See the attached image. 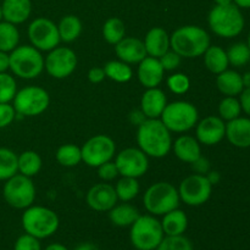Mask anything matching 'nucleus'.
Masks as SVG:
<instances>
[{"label":"nucleus","instance_id":"obj_1","mask_svg":"<svg viewBox=\"0 0 250 250\" xmlns=\"http://www.w3.org/2000/svg\"><path fill=\"white\" fill-rule=\"evenodd\" d=\"M137 143L146 156L165 158L172 149V136L160 119H146L137 129Z\"/></svg>","mask_w":250,"mask_h":250},{"label":"nucleus","instance_id":"obj_2","mask_svg":"<svg viewBox=\"0 0 250 250\" xmlns=\"http://www.w3.org/2000/svg\"><path fill=\"white\" fill-rule=\"evenodd\" d=\"M211 39L204 28L194 24L178 27L170 36V46L182 59H195L203 56Z\"/></svg>","mask_w":250,"mask_h":250},{"label":"nucleus","instance_id":"obj_3","mask_svg":"<svg viewBox=\"0 0 250 250\" xmlns=\"http://www.w3.org/2000/svg\"><path fill=\"white\" fill-rule=\"evenodd\" d=\"M21 225L24 233L38 239H46L54 236L60 227V219L54 210L41 205H31L23 210Z\"/></svg>","mask_w":250,"mask_h":250},{"label":"nucleus","instance_id":"obj_4","mask_svg":"<svg viewBox=\"0 0 250 250\" xmlns=\"http://www.w3.org/2000/svg\"><path fill=\"white\" fill-rule=\"evenodd\" d=\"M208 24L216 36L234 38L244 29V16L233 2L229 5H215L208 15Z\"/></svg>","mask_w":250,"mask_h":250},{"label":"nucleus","instance_id":"obj_5","mask_svg":"<svg viewBox=\"0 0 250 250\" xmlns=\"http://www.w3.org/2000/svg\"><path fill=\"white\" fill-rule=\"evenodd\" d=\"M165 233L160 220L154 215H139L129 229V241L137 250H155Z\"/></svg>","mask_w":250,"mask_h":250},{"label":"nucleus","instance_id":"obj_6","mask_svg":"<svg viewBox=\"0 0 250 250\" xmlns=\"http://www.w3.org/2000/svg\"><path fill=\"white\" fill-rule=\"evenodd\" d=\"M178 189L170 182H156L146 190L143 204L146 211L154 216H163L180 205Z\"/></svg>","mask_w":250,"mask_h":250},{"label":"nucleus","instance_id":"obj_7","mask_svg":"<svg viewBox=\"0 0 250 250\" xmlns=\"http://www.w3.org/2000/svg\"><path fill=\"white\" fill-rule=\"evenodd\" d=\"M10 56V68L12 75L22 80H34L44 70V58L41 51L32 45H19Z\"/></svg>","mask_w":250,"mask_h":250},{"label":"nucleus","instance_id":"obj_8","mask_svg":"<svg viewBox=\"0 0 250 250\" xmlns=\"http://www.w3.org/2000/svg\"><path fill=\"white\" fill-rule=\"evenodd\" d=\"M160 120L170 132L185 133L197 126L199 112L192 103L178 100L166 105Z\"/></svg>","mask_w":250,"mask_h":250},{"label":"nucleus","instance_id":"obj_9","mask_svg":"<svg viewBox=\"0 0 250 250\" xmlns=\"http://www.w3.org/2000/svg\"><path fill=\"white\" fill-rule=\"evenodd\" d=\"M36 195V186L32 178L21 173L5 181L2 187V197L6 204L17 210H24L33 205Z\"/></svg>","mask_w":250,"mask_h":250},{"label":"nucleus","instance_id":"obj_10","mask_svg":"<svg viewBox=\"0 0 250 250\" xmlns=\"http://www.w3.org/2000/svg\"><path fill=\"white\" fill-rule=\"evenodd\" d=\"M50 104L49 93L44 88L37 85H28L17 90L12 106L17 115L23 117H36L46 111Z\"/></svg>","mask_w":250,"mask_h":250},{"label":"nucleus","instance_id":"obj_11","mask_svg":"<svg viewBox=\"0 0 250 250\" xmlns=\"http://www.w3.org/2000/svg\"><path fill=\"white\" fill-rule=\"evenodd\" d=\"M82 161L89 167H99L102 164L111 161L116 154V144L106 134H95L81 148Z\"/></svg>","mask_w":250,"mask_h":250},{"label":"nucleus","instance_id":"obj_12","mask_svg":"<svg viewBox=\"0 0 250 250\" xmlns=\"http://www.w3.org/2000/svg\"><path fill=\"white\" fill-rule=\"evenodd\" d=\"M177 189L181 202L188 207H200L211 197L212 185L205 175L193 173L180 183Z\"/></svg>","mask_w":250,"mask_h":250},{"label":"nucleus","instance_id":"obj_13","mask_svg":"<svg viewBox=\"0 0 250 250\" xmlns=\"http://www.w3.org/2000/svg\"><path fill=\"white\" fill-rule=\"evenodd\" d=\"M31 45L39 51H50L59 46L60 36H59L58 24L46 17H37L29 23L27 29Z\"/></svg>","mask_w":250,"mask_h":250},{"label":"nucleus","instance_id":"obj_14","mask_svg":"<svg viewBox=\"0 0 250 250\" xmlns=\"http://www.w3.org/2000/svg\"><path fill=\"white\" fill-rule=\"evenodd\" d=\"M77 63V55L67 46H56L44 59V68L49 76L56 80H63L72 75Z\"/></svg>","mask_w":250,"mask_h":250},{"label":"nucleus","instance_id":"obj_15","mask_svg":"<svg viewBox=\"0 0 250 250\" xmlns=\"http://www.w3.org/2000/svg\"><path fill=\"white\" fill-rule=\"evenodd\" d=\"M115 164L122 177L139 178L146 173L149 168V159L139 148H126L120 151L115 159Z\"/></svg>","mask_w":250,"mask_h":250},{"label":"nucleus","instance_id":"obj_16","mask_svg":"<svg viewBox=\"0 0 250 250\" xmlns=\"http://www.w3.org/2000/svg\"><path fill=\"white\" fill-rule=\"evenodd\" d=\"M226 124L220 116H207L195 126L197 139L203 146H216L225 138Z\"/></svg>","mask_w":250,"mask_h":250},{"label":"nucleus","instance_id":"obj_17","mask_svg":"<svg viewBox=\"0 0 250 250\" xmlns=\"http://www.w3.org/2000/svg\"><path fill=\"white\" fill-rule=\"evenodd\" d=\"M88 207L98 212H107L119 202L115 187L109 183H97L85 195Z\"/></svg>","mask_w":250,"mask_h":250},{"label":"nucleus","instance_id":"obj_18","mask_svg":"<svg viewBox=\"0 0 250 250\" xmlns=\"http://www.w3.org/2000/svg\"><path fill=\"white\" fill-rule=\"evenodd\" d=\"M165 70L161 66L160 61L156 58L146 56L138 63L137 76L138 81L144 88H158L164 81Z\"/></svg>","mask_w":250,"mask_h":250},{"label":"nucleus","instance_id":"obj_19","mask_svg":"<svg viewBox=\"0 0 250 250\" xmlns=\"http://www.w3.org/2000/svg\"><path fill=\"white\" fill-rule=\"evenodd\" d=\"M115 53L119 60L128 65L139 63L144 58L148 56L143 41L136 37H125L115 45Z\"/></svg>","mask_w":250,"mask_h":250},{"label":"nucleus","instance_id":"obj_20","mask_svg":"<svg viewBox=\"0 0 250 250\" xmlns=\"http://www.w3.org/2000/svg\"><path fill=\"white\" fill-rule=\"evenodd\" d=\"M227 141L236 148H250V119L249 117H237L226 124Z\"/></svg>","mask_w":250,"mask_h":250},{"label":"nucleus","instance_id":"obj_21","mask_svg":"<svg viewBox=\"0 0 250 250\" xmlns=\"http://www.w3.org/2000/svg\"><path fill=\"white\" fill-rule=\"evenodd\" d=\"M167 105L166 95L160 88H149L141 98V110L146 119H160Z\"/></svg>","mask_w":250,"mask_h":250},{"label":"nucleus","instance_id":"obj_22","mask_svg":"<svg viewBox=\"0 0 250 250\" xmlns=\"http://www.w3.org/2000/svg\"><path fill=\"white\" fill-rule=\"evenodd\" d=\"M148 56L161 58L167 50H170V34L161 27H153L149 29L143 41Z\"/></svg>","mask_w":250,"mask_h":250},{"label":"nucleus","instance_id":"obj_23","mask_svg":"<svg viewBox=\"0 0 250 250\" xmlns=\"http://www.w3.org/2000/svg\"><path fill=\"white\" fill-rule=\"evenodd\" d=\"M1 9L4 21L17 26L29 19L32 14V1L31 0H2Z\"/></svg>","mask_w":250,"mask_h":250},{"label":"nucleus","instance_id":"obj_24","mask_svg":"<svg viewBox=\"0 0 250 250\" xmlns=\"http://www.w3.org/2000/svg\"><path fill=\"white\" fill-rule=\"evenodd\" d=\"M173 153L176 158L180 159L181 161L187 164H192L193 161L197 160L202 156V146L198 142L197 138L188 134L180 136L172 143Z\"/></svg>","mask_w":250,"mask_h":250},{"label":"nucleus","instance_id":"obj_25","mask_svg":"<svg viewBox=\"0 0 250 250\" xmlns=\"http://www.w3.org/2000/svg\"><path fill=\"white\" fill-rule=\"evenodd\" d=\"M216 87L225 97H237L244 90L242 75L234 70L227 68L216 75Z\"/></svg>","mask_w":250,"mask_h":250},{"label":"nucleus","instance_id":"obj_26","mask_svg":"<svg viewBox=\"0 0 250 250\" xmlns=\"http://www.w3.org/2000/svg\"><path fill=\"white\" fill-rule=\"evenodd\" d=\"M160 222L165 236H182L188 229L187 214L178 208L163 215Z\"/></svg>","mask_w":250,"mask_h":250},{"label":"nucleus","instance_id":"obj_27","mask_svg":"<svg viewBox=\"0 0 250 250\" xmlns=\"http://www.w3.org/2000/svg\"><path fill=\"white\" fill-rule=\"evenodd\" d=\"M109 220L114 226L131 227L132 224L139 217V210L129 203L116 204L111 210H109Z\"/></svg>","mask_w":250,"mask_h":250},{"label":"nucleus","instance_id":"obj_28","mask_svg":"<svg viewBox=\"0 0 250 250\" xmlns=\"http://www.w3.org/2000/svg\"><path fill=\"white\" fill-rule=\"evenodd\" d=\"M205 67L214 75L224 72L229 68V62L227 51L219 45H210L203 54Z\"/></svg>","mask_w":250,"mask_h":250},{"label":"nucleus","instance_id":"obj_29","mask_svg":"<svg viewBox=\"0 0 250 250\" xmlns=\"http://www.w3.org/2000/svg\"><path fill=\"white\" fill-rule=\"evenodd\" d=\"M82 21L76 15H66L58 24L60 41L65 43H72L82 33Z\"/></svg>","mask_w":250,"mask_h":250},{"label":"nucleus","instance_id":"obj_30","mask_svg":"<svg viewBox=\"0 0 250 250\" xmlns=\"http://www.w3.org/2000/svg\"><path fill=\"white\" fill-rule=\"evenodd\" d=\"M43 161L41 155L34 150L22 151L20 155H17V167L19 173L27 176V177H33L37 176L41 171Z\"/></svg>","mask_w":250,"mask_h":250},{"label":"nucleus","instance_id":"obj_31","mask_svg":"<svg viewBox=\"0 0 250 250\" xmlns=\"http://www.w3.org/2000/svg\"><path fill=\"white\" fill-rule=\"evenodd\" d=\"M105 76L117 83H127L133 77V70L128 63L121 60L107 61L104 65Z\"/></svg>","mask_w":250,"mask_h":250},{"label":"nucleus","instance_id":"obj_32","mask_svg":"<svg viewBox=\"0 0 250 250\" xmlns=\"http://www.w3.org/2000/svg\"><path fill=\"white\" fill-rule=\"evenodd\" d=\"M20 32L16 24L2 20L0 22V51L11 53L15 48L19 46Z\"/></svg>","mask_w":250,"mask_h":250},{"label":"nucleus","instance_id":"obj_33","mask_svg":"<svg viewBox=\"0 0 250 250\" xmlns=\"http://www.w3.org/2000/svg\"><path fill=\"white\" fill-rule=\"evenodd\" d=\"M103 37L109 44L116 45L126 37L125 22L119 17H110L103 24Z\"/></svg>","mask_w":250,"mask_h":250},{"label":"nucleus","instance_id":"obj_34","mask_svg":"<svg viewBox=\"0 0 250 250\" xmlns=\"http://www.w3.org/2000/svg\"><path fill=\"white\" fill-rule=\"evenodd\" d=\"M56 161L65 167H75L82 161V151L76 144H63L56 150Z\"/></svg>","mask_w":250,"mask_h":250},{"label":"nucleus","instance_id":"obj_35","mask_svg":"<svg viewBox=\"0 0 250 250\" xmlns=\"http://www.w3.org/2000/svg\"><path fill=\"white\" fill-rule=\"evenodd\" d=\"M19 173L17 154L9 148H0V181H6Z\"/></svg>","mask_w":250,"mask_h":250},{"label":"nucleus","instance_id":"obj_36","mask_svg":"<svg viewBox=\"0 0 250 250\" xmlns=\"http://www.w3.org/2000/svg\"><path fill=\"white\" fill-rule=\"evenodd\" d=\"M116 194L119 200L124 203H128L133 200L134 198L138 195L139 190H141V186H139L138 178L133 177H122L119 182L116 183Z\"/></svg>","mask_w":250,"mask_h":250},{"label":"nucleus","instance_id":"obj_37","mask_svg":"<svg viewBox=\"0 0 250 250\" xmlns=\"http://www.w3.org/2000/svg\"><path fill=\"white\" fill-rule=\"evenodd\" d=\"M242 105L237 97H225L219 104V116L224 121H232L241 116Z\"/></svg>","mask_w":250,"mask_h":250},{"label":"nucleus","instance_id":"obj_38","mask_svg":"<svg viewBox=\"0 0 250 250\" xmlns=\"http://www.w3.org/2000/svg\"><path fill=\"white\" fill-rule=\"evenodd\" d=\"M229 65L242 67L250 61V48L247 43H236L227 50Z\"/></svg>","mask_w":250,"mask_h":250},{"label":"nucleus","instance_id":"obj_39","mask_svg":"<svg viewBox=\"0 0 250 250\" xmlns=\"http://www.w3.org/2000/svg\"><path fill=\"white\" fill-rule=\"evenodd\" d=\"M17 93V83L12 75L0 73V103H11Z\"/></svg>","mask_w":250,"mask_h":250},{"label":"nucleus","instance_id":"obj_40","mask_svg":"<svg viewBox=\"0 0 250 250\" xmlns=\"http://www.w3.org/2000/svg\"><path fill=\"white\" fill-rule=\"evenodd\" d=\"M155 250H194L189 238L182 236H165Z\"/></svg>","mask_w":250,"mask_h":250},{"label":"nucleus","instance_id":"obj_41","mask_svg":"<svg viewBox=\"0 0 250 250\" xmlns=\"http://www.w3.org/2000/svg\"><path fill=\"white\" fill-rule=\"evenodd\" d=\"M167 87L173 94H186L190 88V80L186 73H173L166 81Z\"/></svg>","mask_w":250,"mask_h":250},{"label":"nucleus","instance_id":"obj_42","mask_svg":"<svg viewBox=\"0 0 250 250\" xmlns=\"http://www.w3.org/2000/svg\"><path fill=\"white\" fill-rule=\"evenodd\" d=\"M14 250H43V248L41 239L28 233H23L15 241Z\"/></svg>","mask_w":250,"mask_h":250},{"label":"nucleus","instance_id":"obj_43","mask_svg":"<svg viewBox=\"0 0 250 250\" xmlns=\"http://www.w3.org/2000/svg\"><path fill=\"white\" fill-rule=\"evenodd\" d=\"M16 110L10 103H0V129L9 127L16 119Z\"/></svg>","mask_w":250,"mask_h":250},{"label":"nucleus","instance_id":"obj_44","mask_svg":"<svg viewBox=\"0 0 250 250\" xmlns=\"http://www.w3.org/2000/svg\"><path fill=\"white\" fill-rule=\"evenodd\" d=\"M159 61H160L161 66L165 71H173L176 68L180 67L181 61H182V58L178 55L176 51H173L172 49L171 50H167L165 54H164L161 58H159Z\"/></svg>","mask_w":250,"mask_h":250},{"label":"nucleus","instance_id":"obj_45","mask_svg":"<svg viewBox=\"0 0 250 250\" xmlns=\"http://www.w3.org/2000/svg\"><path fill=\"white\" fill-rule=\"evenodd\" d=\"M98 168V176L104 182L115 180L119 176V170L116 167V164L114 161H107V163L102 164Z\"/></svg>","mask_w":250,"mask_h":250},{"label":"nucleus","instance_id":"obj_46","mask_svg":"<svg viewBox=\"0 0 250 250\" xmlns=\"http://www.w3.org/2000/svg\"><path fill=\"white\" fill-rule=\"evenodd\" d=\"M192 168L193 171H194L195 173H198V175H208V172H209L211 168H210V161L208 160L207 158H204V156H200V158H198L197 160L193 161L192 164Z\"/></svg>","mask_w":250,"mask_h":250},{"label":"nucleus","instance_id":"obj_47","mask_svg":"<svg viewBox=\"0 0 250 250\" xmlns=\"http://www.w3.org/2000/svg\"><path fill=\"white\" fill-rule=\"evenodd\" d=\"M105 71L103 67H92L88 71V80L93 84H98V83H102L105 80Z\"/></svg>","mask_w":250,"mask_h":250},{"label":"nucleus","instance_id":"obj_48","mask_svg":"<svg viewBox=\"0 0 250 250\" xmlns=\"http://www.w3.org/2000/svg\"><path fill=\"white\" fill-rule=\"evenodd\" d=\"M239 102L242 105V111H244L248 116H250V88H246L239 94Z\"/></svg>","mask_w":250,"mask_h":250},{"label":"nucleus","instance_id":"obj_49","mask_svg":"<svg viewBox=\"0 0 250 250\" xmlns=\"http://www.w3.org/2000/svg\"><path fill=\"white\" fill-rule=\"evenodd\" d=\"M146 120V117L144 116V114L142 112V110H134L129 114V121H131L132 125H136V126H139L141 124H143Z\"/></svg>","mask_w":250,"mask_h":250},{"label":"nucleus","instance_id":"obj_50","mask_svg":"<svg viewBox=\"0 0 250 250\" xmlns=\"http://www.w3.org/2000/svg\"><path fill=\"white\" fill-rule=\"evenodd\" d=\"M10 68V56L9 53L0 51V73L6 72Z\"/></svg>","mask_w":250,"mask_h":250},{"label":"nucleus","instance_id":"obj_51","mask_svg":"<svg viewBox=\"0 0 250 250\" xmlns=\"http://www.w3.org/2000/svg\"><path fill=\"white\" fill-rule=\"evenodd\" d=\"M73 250H100L99 247L95 246L94 243H90V242H84V243L78 244L77 247H75Z\"/></svg>","mask_w":250,"mask_h":250},{"label":"nucleus","instance_id":"obj_52","mask_svg":"<svg viewBox=\"0 0 250 250\" xmlns=\"http://www.w3.org/2000/svg\"><path fill=\"white\" fill-rule=\"evenodd\" d=\"M207 177H208V180L210 181V183H211V185L214 186V185H216V183L220 181V173L217 172V171H211V170H210L209 172H208Z\"/></svg>","mask_w":250,"mask_h":250},{"label":"nucleus","instance_id":"obj_53","mask_svg":"<svg viewBox=\"0 0 250 250\" xmlns=\"http://www.w3.org/2000/svg\"><path fill=\"white\" fill-rule=\"evenodd\" d=\"M43 250H70V249L61 243H50L49 246H46Z\"/></svg>","mask_w":250,"mask_h":250},{"label":"nucleus","instance_id":"obj_54","mask_svg":"<svg viewBox=\"0 0 250 250\" xmlns=\"http://www.w3.org/2000/svg\"><path fill=\"white\" fill-rule=\"evenodd\" d=\"M233 4L239 9H250V0H233Z\"/></svg>","mask_w":250,"mask_h":250},{"label":"nucleus","instance_id":"obj_55","mask_svg":"<svg viewBox=\"0 0 250 250\" xmlns=\"http://www.w3.org/2000/svg\"><path fill=\"white\" fill-rule=\"evenodd\" d=\"M242 81H243L244 89L250 88V72H246L244 75H242Z\"/></svg>","mask_w":250,"mask_h":250},{"label":"nucleus","instance_id":"obj_56","mask_svg":"<svg viewBox=\"0 0 250 250\" xmlns=\"http://www.w3.org/2000/svg\"><path fill=\"white\" fill-rule=\"evenodd\" d=\"M215 5H229L233 2V0H214Z\"/></svg>","mask_w":250,"mask_h":250},{"label":"nucleus","instance_id":"obj_57","mask_svg":"<svg viewBox=\"0 0 250 250\" xmlns=\"http://www.w3.org/2000/svg\"><path fill=\"white\" fill-rule=\"evenodd\" d=\"M4 20V17H2V9H1V4H0V22Z\"/></svg>","mask_w":250,"mask_h":250},{"label":"nucleus","instance_id":"obj_58","mask_svg":"<svg viewBox=\"0 0 250 250\" xmlns=\"http://www.w3.org/2000/svg\"><path fill=\"white\" fill-rule=\"evenodd\" d=\"M249 45V48H250V32H249V36H248V43H247Z\"/></svg>","mask_w":250,"mask_h":250}]
</instances>
